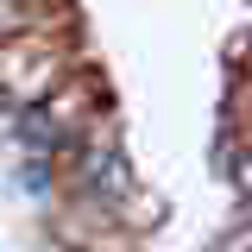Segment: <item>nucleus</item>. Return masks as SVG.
I'll return each mask as SVG.
<instances>
[{
	"label": "nucleus",
	"instance_id": "nucleus-1",
	"mask_svg": "<svg viewBox=\"0 0 252 252\" xmlns=\"http://www.w3.org/2000/svg\"><path fill=\"white\" fill-rule=\"evenodd\" d=\"M57 252H101V246H57Z\"/></svg>",
	"mask_w": 252,
	"mask_h": 252
}]
</instances>
